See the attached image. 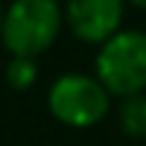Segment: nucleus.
Here are the masks:
<instances>
[{
  "mask_svg": "<svg viewBox=\"0 0 146 146\" xmlns=\"http://www.w3.org/2000/svg\"><path fill=\"white\" fill-rule=\"evenodd\" d=\"M125 0H68L65 19L70 33L87 43H103L119 30Z\"/></svg>",
  "mask_w": 146,
  "mask_h": 146,
  "instance_id": "20e7f679",
  "label": "nucleus"
},
{
  "mask_svg": "<svg viewBox=\"0 0 146 146\" xmlns=\"http://www.w3.org/2000/svg\"><path fill=\"white\" fill-rule=\"evenodd\" d=\"M0 19H3V5H0Z\"/></svg>",
  "mask_w": 146,
  "mask_h": 146,
  "instance_id": "6e6552de",
  "label": "nucleus"
},
{
  "mask_svg": "<svg viewBox=\"0 0 146 146\" xmlns=\"http://www.w3.org/2000/svg\"><path fill=\"white\" fill-rule=\"evenodd\" d=\"M119 125L130 138H146V95H130L119 108Z\"/></svg>",
  "mask_w": 146,
  "mask_h": 146,
  "instance_id": "39448f33",
  "label": "nucleus"
},
{
  "mask_svg": "<svg viewBox=\"0 0 146 146\" xmlns=\"http://www.w3.org/2000/svg\"><path fill=\"white\" fill-rule=\"evenodd\" d=\"M98 81L108 95L130 98L146 89V33L141 30H116L108 41L100 43Z\"/></svg>",
  "mask_w": 146,
  "mask_h": 146,
  "instance_id": "f03ea898",
  "label": "nucleus"
},
{
  "mask_svg": "<svg viewBox=\"0 0 146 146\" xmlns=\"http://www.w3.org/2000/svg\"><path fill=\"white\" fill-rule=\"evenodd\" d=\"M62 8L57 0H14L3 8L0 38L11 57H33L43 54L60 35Z\"/></svg>",
  "mask_w": 146,
  "mask_h": 146,
  "instance_id": "f257e3e1",
  "label": "nucleus"
},
{
  "mask_svg": "<svg viewBox=\"0 0 146 146\" xmlns=\"http://www.w3.org/2000/svg\"><path fill=\"white\" fill-rule=\"evenodd\" d=\"M127 3H133L135 8H143V11H146V0H127Z\"/></svg>",
  "mask_w": 146,
  "mask_h": 146,
  "instance_id": "0eeeda50",
  "label": "nucleus"
},
{
  "mask_svg": "<svg viewBox=\"0 0 146 146\" xmlns=\"http://www.w3.org/2000/svg\"><path fill=\"white\" fill-rule=\"evenodd\" d=\"M38 78V68L33 57H11V62L5 65V81H8L11 89H30Z\"/></svg>",
  "mask_w": 146,
  "mask_h": 146,
  "instance_id": "423d86ee",
  "label": "nucleus"
},
{
  "mask_svg": "<svg viewBox=\"0 0 146 146\" xmlns=\"http://www.w3.org/2000/svg\"><path fill=\"white\" fill-rule=\"evenodd\" d=\"M49 111L54 119L68 127H92L106 116L111 106V95L98 78L84 73L60 76L49 89Z\"/></svg>",
  "mask_w": 146,
  "mask_h": 146,
  "instance_id": "7ed1b4c3",
  "label": "nucleus"
}]
</instances>
